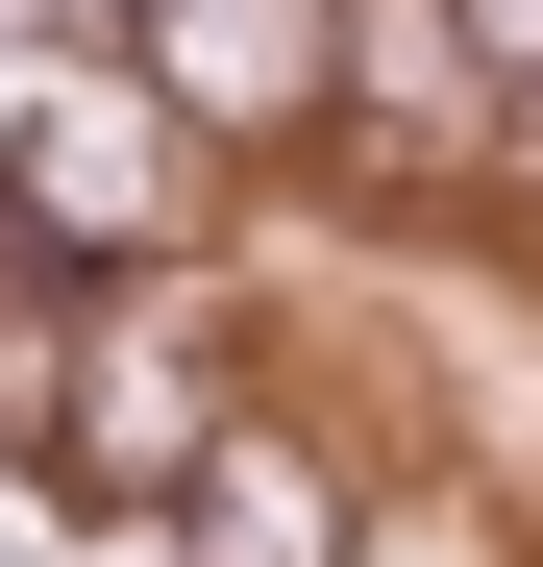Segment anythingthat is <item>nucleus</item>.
Here are the masks:
<instances>
[{"instance_id":"f03ea898","label":"nucleus","mask_w":543,"mask_h":567,"mask_svg":"<svg viewBox=\"0 0 543 567\" xmlns=\"http://www.w3.org/2000/svg\"><path fill=\"white\" fill-rule=\"evenodd\" d=\"M346 50H371L396 100H494V74H444V50H470V25H444V0H371V25H346Z\"/></svg>"},{"instance_id":"f257e3e1","label":"nucleus","mask_w":543,"mask_h":567,"mask_svg":"<svg viewBox=\"0 0 543 567\" xmlns=\"http://www.w3.org/2000/svg\"><path fill=\"white\" fill-rule=\"evenodd\" d=\"M198 567H321V494H297L272 444H223V468H198Z\"/></svg>"}]
</instances>
